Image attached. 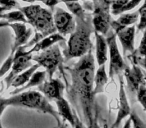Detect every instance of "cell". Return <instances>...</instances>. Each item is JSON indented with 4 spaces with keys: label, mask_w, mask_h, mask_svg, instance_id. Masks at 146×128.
<instances>
[{
    "label": "cell",
    "mask_w": 146,
    "mask_h": 128,
    "mask_svg": "<svg viewBox=\"0 0 146 128\" xmlns=\"http://www.w3.org/2000/svg\"><path fill=\"white\" fill-rule=\"evenodd\" d=\"M142 0H113L110 3V12L112 15H120L135 8Z\"/></svg>",
    "instance_id": "2e32d148"
},
{
    "label": "cell",
    "mask_w": 146,
    "mask_h": 128,
    "mask_svg": "<svg viewBox=\"0 0 146 128\" xmlns=\"http://www.w3.org/2000/svg\"><path fill=\"white\" fill-rule=\"evenodd\" d=\"M6 107H7V105L5 104L4 98L0 97V118H1V116H2L3 112H4V110Z\"/></svg>",
    "instance_id": "d6a6232c"
},
{
    "label": "cell",
    "mask_w": 146,
    "mask_h": 128,
    "mask_svg": "<svg viewBox=\"0 0 146 128\" xmlns=\"http://www.w3.org/2000/svg\"><path fill=\"white\" fill-rule=\"evenodd\" d=\"M53 21L56 31L62 36L70 35L75 29L74 16L62 8H56L53 14Z\"/></svg>",
    "instance_id": "30bf717a"
},
{
    "label": "cell",
    "mask_w": 146,
    "mask_h": 128,
    "mask_svg": "<svg viewBox=\"0 0 146 128\" xmlns=\"http://www.w3.org/2000/svg\"><path fill=\"white\" fill-rule=\"evenodd\" d=\"M0 19L8 21L9 23L21 22V23H25V24L28 23L26 17H25V15L23 14V12L20 9L15 11H10V12H7V13L5 12L2 13V14H0Z\"/></svg>",
    "instance_id": "7402d4cb"
},
{
    "label": "cell",
    "mask_w": 146,
    "mask_h": 128,
    "mask_svg": "<svg viewBox=\"0 0 146 128\" xmlns=\"http://www.w3.org/2000/svg\"><path fill=\"white\" fill-rule=\"evenodd\" d=\"M74 118H75V124L73 128H87V125L80 119V117L75 111H74Z\"/></svg>",
    "instance_id": "1f68e13d"
},
{
    "label": "cell",
    "mask_w": 146,
    "mask_h": 128,
    "mask_svg": "<svg viewBox=\"0 0 146 128\" xmlns=\"http://www.w3.org/2000/svg\"><path fill=\"white\" fill-rule=\"evenodd\" d=\"M46 75H47V73L45 70L44 71H37L36 70V71L32 74L30 79L28 80V82H27L25 85L21 86V87H19V88H15L10 94L13 95V94H17V93H19V92L25 91V90H29L32 87H38L39 85H41V84L45 81Z\"/></svg>",
    "instance_id": "ffe728a7"
},
{
    "label": "cell",
    "mask_w": 146,
    "mask_h": 128,
    "mask_svg": "<svg viewBox=\"0 0 146 128\" xmlns=\"http://www.w3.org/2000/svg\"><path fill=\"white\" fill-rule=\"evenodd\" d=\"M123 73L126 78L128 92L132 95H136L140 86L146 83L145 75L142 72L140 66L136 65V64H133L131 68L127 66Z\"/></svg>",
    "instance_id": "7c38bea8"
},
{
    "label": "cell",
    "mask_w": 146,
    "mask_h": 128,
    "mask_svg": "<svg viewBox=\"0 0 146 128\" xmlns=\"http://www.w3.org/2000/svg\"><path fill=\"white\" fill-rule=\"evenodd\" d=\"M65 85L58 78H51L45 80L41 85L38 86V91L41 92L49 101H56L63 97Z\"/></svg>",
    "instance_id": "4fadbf2b"
},
{
    "label": "cell",
    "mask_w": 146,
    "mask_h": 128,
    "mask_svg": "<svg viewBox=\"0 0 146 128\" xmlns=\"http://www.w3.org/2000/svg\"><path fill=\"white\" fill-rule=\"evenodd\" d=\"M0 128H3V126H2V124H1V120H0Z\"/></svg>",
    "instance_id": "74e56055"
},
{
    "label": "cell",
    "mask_w": 146,
    "mask_h": 128,
    "mask_svg": "<svg viewBox=\"0 0 146 128\" xmlns=\"http://www.w3.org/2000/svg\"><path fill=\"white\" fill-rule=\"evenodd\" d=\"M32 56H33L32 53L29 50L28 51L25 50L24 46L19 47L15 51L14 56H13V62H12V66H11V69L9 71V74L7 75V77L4 80L7 89L11 86L12 81L18 74H20L21 72H23L24 70H26L27 68H29L32 65L31 64Z\"/></svg>",
    "instance_id": "ba28073f"
},
{
    "label": "cell",
    "mask_w": 146,
    "mask_h": 128,
    "mask_svg": "<svg viewBox=\"0 0 146 128\" xmlns=\"http://www.w3.org/2000/svg\"><path fill=\"white\" fill-rule=\"evenodd\" d=\"M13 56H14V54H11L10 53L9 57L4 61L2 66L0 67V77H2L3 75H5V74L7 73V72L10 71L11 66H12V62H13Z\"/></svg>",
    "instance_id": "4316f807"
},
{
    "label": "cell",
    "mask_w": 146,
    "mask_h": 128,
    "mask_svg": "<svg viewBox=\"0 0 146 128\" xmlns=\"http://www.w3.org/2000/svg\"><path fill=\"white\" fill-rule=\"evenodd\" d=\"M139 18V13L138 11L136 12H130V13H122L120 14V16L118 17V19H116L115 22L117 24L121 25V26H131V25L135 24L138 21Z\"/></svg>",
    "instance_id": "603a6c76"
},
{
    "label": "cell",
    "mask_w": 146,
    "mask_h": 128,
    "mask_svg": "<svg viewBox=\"0 0 146 128\" xmlns=\"http://www.w3.org/2000/svg\"><path fill=\"white\" fill-rule=\"evenodd\" d=\"M8 27L12 28L13 32H14V43L11 48V54H14V52L19 47L27 44L31 34H32V29L28 28L25 23L21 22L9 23Z\"/></svg>",
    "instance_id": "5bb4252c"
},
{
    "label": "cell",
    "mask_w": 146,
    "mask_h": 128,
    "mask_svg": "<svg viewBox=\"0 0 146 128\" xmlns=\"http://www.w3.org/2000/svg\"><path fill=\"white\" fill-rule=\"evenodd\" d=\"M108 75L106 73L105 64L100 65L98 69L94 73V86H93V93L94 95H98L100 93H103L105 85L108 82Z\"/></svg>",
    "instance_id": "d6986e66"
},
{
    "label": "cell",
    "mask_w": 146,
    "mask_h": 128,
    "mask_svg": "<svg viewBox=\"0 0 146 128\" xmlns=\"http://www.w3.org/2000/svg\"><path fill=\"white\" fill-rule=\"evenodd\" d=\"M57 106V112H58L59 116L63 118V120L67 121L72 127H74L75 124V118H74V111L71 109L70 104L64 98V96L55 101Z\"/></svg>",
    "instance_id": "e0dca14e"
},
{
    "label": "cell",
    "mask_w": 146,
    "mask_h": 128,
    "mask_svg": "<svg viewBox=\"0 0 146 128\" xmlns=\"http://www.w3.org/2000/svg\"><path fill=\"white\" fill-rule=\"evenodd\" d=\"M98 117L97 118H95V119L93 120V121H92V123L90 124V125H88L87 126V128H102L101 126L99 125V124H98Z\"/></svg>",
    "instance_id": "836d02e7"
},
{
    "label": "cell",
    "mask_w": 146,
    "mask_h": 128,
    "mask_svg": "<svg viewBox=\"0 0 146 128\" xmlns=\"http://www.w3.org/2000/svg\"><path fill=\"white\" fill-rule=\"evenodd\" d=\"M71 76V83L67 89L69 100L78 112L80 119L86 125H90L98 117L95 95L93 93L95 58L91 52L80 57L72 67L67 68Z\"/></svg>",
    "instance_id": "6da1fadb"
},
{
    "label": "cell",
    "mask_w": 146,
    "mask_h": 128,
    "mask_svg": "<svg viewBox=\"0 0 146 128\" xmlns=\"http://www.w3.org/2000/svg\"><path fill=\"white\" fill-rule=\"evenodd\" d=\"M64 40H65L64 36L59 34L58 32H55V33H53V34H50L46 37H43V38L41 39V40H39L36 44L33 45L32 48H31L29 51H30L31 53L43 51V50H45V49L51 47L52 45L56 44L57 42H60V41L63 42Z\"/></svg>",
    "instance_id": "ac0fdd59"
},
{
    "label": "cell",
    "mask_w": 146,
    "mask_h": 128,
    "mask_svg": "<svg viewBox=\"0 0 146 128\" xmlns=\"http://www.w3.org/2000/svg\"><path fill=\"white\" fill-rule=\"evenodd\" d=\"M40 67L39 64H34V65H31L29 68H27L26 70H24L23 72H21L20 74L16 76L14 78V80L11 83V86L15 88H19L21 86L25 85V84L28 82V80L30 79V77L32 76V74L34 73L36 70H38V68Z\"/></svg>",
    "instance_id": "44dd1931"
},
{
    "label": "cell",
    "mask_w": 146,
    "mask_h": 128,
    "mask_svg": "<svg viewBox=\"0 0 146 128\" xmlns=\"http://www.w3.org/2000/svg\"><path fill=\"white\" fill-rule=\"evenodd\" d=\"M5 104L8 106H18V107H25L29 109L37 110L45 114L51 115L55 120L59 127H61L60 116L57 110L54 109L50 104V101L43 95L41 92L35 90H25L19 92L17 94H13L11 97L4 98Z\"/></svg>",
    "instance_id": "3957f363"
},
{
    "label": "cell",
    "mask_w": 146,
    "mask_h": 128,
    "mask_svg": "<svg viewBox=\"0 0 146 128\" xmlns=\"http://www.w3.org/2000/svg\"><path fill=\"white\" fill-rule=\"evenodd\" d=\"M122 128H131V119H130V118H128V119L126 120V122L124 123Z\"/></svg>",
    "instance_id": "e575fe53"
},
{
    "label": "cell",
    "mask_w": 146,
    "mask_h": 128,
    "mask_svg": "<svg viewBox=\"0 0 146 128\" xmlns=\"http://www.w3.org/2000/svg\"><path fill=\"white\" fill-rule=\"evenodd\" d=\"M106 41L108 45V51H109V71H108V77L113 78L115 75L122 74L127 64L124 61L123 57L120 54L119 48H118L117 41H116V35L113 30H109L106 35Z\"/></svg>",
    "instance_id": "52a82bcc"
},
{
    "label": "cell",
    "mask_w": 146,
    "mask_h": 128,
    "mask_svg": "<svg viewBox=\"0 0 146 128\" xmlns=\"http://www.w3.org/2000/svg\"><path fill=\"white\" fill-rule=\"evenodd\" d=\"M110 0H93L92 8V25L94 32L106 36L111 29Z\"/></svg>",
    "instance_id": "8992f818"
},
{
    "label": "cell",
    "mask_w": 146,
    "mask_h": 128,
    "mask_svg": "<svg viewBox=\"0 0 146 128\" xmlns=\"http://www.w3.org/2000/svg\"><path fill=\"white\" fill-rule=\"evenodd\" d=\"M94 32L92 17L87 13L75 16V29L70 34L66 48L63 51L65 61L72 58H80L93 50L91 34Z\"/></svg>",
    "instance_id": "7a4b0ae2"
},
{
    "label": "cell",
    "mask_w": 146,
    "mask_h": 128,
    "mask_svg": "<svg viewBox=\"0 0 146 128\" xmlns=\"http://www.w3.org/2000/svg\"><path fill=\"white\" fill-rule=\"evenodd\" d=\"M5 11H7L6 9H5V8H3V7H1V6H0V14H2V13H4Z\"/></svg>",
    "instance_id": "8d00e7d4"
},
{
    "label": "cell",
    "mask_w": 146,
    "mask_h": 128,
    "mask_svg": "<svg viewBox=\"0 0 146 128\" xmlns=\"http://www.w3.org/2000/svg\"><path fill=\"white\" fill-rule=\"evenodd\" d=\"M127 57L133 64L141 66V67H143L144 69L146 70V58H144V57H139V56H134V55H132V54L128 55Z\"/></svg>",
    "instance_id": "f546056e"
},
{
    "label": "cell",
    "mask_w": 146,
    "mask_h": 128,
    "mask_svg": "<svg viewBox=\"0 0 146 128\" xmlns=\"http://www.w3.org/2000/svg\"><path fill=\"white\" fill-rule=\"evenodd\" d=\"M119 91H118V112L116 119L114 121L113 125L111 128H118L121 124V122L125 119L126 117L130 115L131 113V108H130L129 102H128L127 93H126V89L124 87V82L123 78H122V74H119Z\"/></svg>",
    "instance_id": "8fae6325"
},
{
    "label": "cell",
    "mask_w": 146,
    "mask_h": 128,
    "mask_svg": "<svg viewBox=\"0 0 146 128\" xmlns=\"http://www.w3.org/2000/svg\"><path fill=\"white\" fill-rule=\"evenodd\" d=\"M25 15L27 22L31 24L41 37H46L56 32L53 14L50 10L43 8L38 4H31L29 6L19 7Z\"/></svg>",
    "instance_id": "277c9868"
},
{
    "label": "cell",
    "mask_w": 146,
    "mask_h": 128,
    "mask_svg": "<svg viewBox=\"0 0 146 128\" xmlns=\"http://www.w3.org/2000/svg\"><path fill=\"white\" fill-rule=\"evenodd\" d=\"M138 13H139V23L137 25V29L139 31H143L146 29V6L142 5L139 9H138Z\"/></svg>",
    "instance_id": "484cf974"
},
{
    "label": "cell",
    "mask_w": 146,
    "mask_h": 128,
    "mask_svg": "<svg viewBox=\"0 0 146 128\" xmlns=\"http://www.w3.org/2000/svg\"><path fill=\"white\" fill-rule=\"evenodd\" d=\"M129 118L131 119V124L133 128H146V125L144 124V122L140 119V117L135 113V112H132L130 113Z\"/></svg>",
    "instance_id": "83f0119b"
},
{
    "label": "cell",
    "mask_w": 146,
    "mask_h": 128,
    "mask_svg": "<svg viewBox=\"0 0 146 128\" xmlns=\"http://www.w3.org/2000/svg\"><path fill=\"white\" fill-rule=\"evenodd\" d=\"M57 128H64V126H61V127H59V126H58Z\"/></svg>",
    "instance_id": "f35d334b"
},
{
    "label": "cell",
    "mask_w": 146,
    "mask_h": 128,
    "mask_svg": "<svg viewBox=\"0 0 146 128\" xmlns=\"http://www.w3.org/2000/svg\"><path fill=\"white\" fill-rule=\"evenodd\" d=\"M95 35V59L98 66L103 65L107 61L108 45L104 35L94 32Z\"/></svg>",
    "instance_id": "9a60e30c"
},
{
    "label": "cell",
    "mask_w": 146,
    "mask_h": 128,
    "mask_svg": "<svg viewBox=\"0 0 146 128\" xmlns=\"http://www.w3.org/2000/svg\"><path fill=\"white\" fill-rule=\"evenodd\" d=\"M111 28L114 31L116 37L120 41L122 47H123L124 54H127V52L132 53L135 50L134 47V39H135V26H121L117 24L115 20L111 21Z\"/></svg>",
    "instance_id": "9c48e42d"
},
{
    "label": "cell",
    "mask_w": 146,
    "mask_h": 128,
    "mask_svg": "<svg viewBox=\"0 0 146 128\" xmlns=\"http://www.w3.org/2000/svg\"><path fill=\"white\" fill-rule=\"evenodd\" d=\"M130 54L134 55V56H139L146 58V29L143 30V36H142L141 42H140L139 46L136 50H134Z\"/></svg>",
    "instance_id": "cb8c5ba5"
},
{
    "label": "cell",
    "mask_w": 146,
    "mask_h": 128,
    "mask_svg": "<svg viewBox=\"0 0 146 128\" xmlns=\"http://www.w3.org/2000/svg\"><path fill=\"white\" fill-rule=\"evenodd\" d=\"M136 97H137L138 102L143 107L144 111L146 112V83L142 84L139 87L137 93H136Z\"/></svg>",
    "instance_id": "d4e9b609"
},
{
    "label": "cell",
    "mask_w": 146,
    "mask_h": 128,
    "mask_svg": "<svg viewBox=\"0 0 146 128\" xmlns=\"http://www.w3.org/2000/svg\"><path fill=\"white\" fill-rule=\"evenodd\" d=\"M32 60L39 64L40 67L44 68L48 75V79L53 78L57 69H60L61 72H63L62 64L64 62V57L61 53L60 46L56 44L32 56Z\"/></svg>",
    "instance_id": "5b68a950"
},
{
    "label": "cell",
    "mask_w": 146,
    "mask_h": 128,
    "mask_svg": "<svg viewBox=\"0 0 146 128\" xmlns=\"http://www.w3.org/2000/svg\"><path fill=\"white\" fill-rule=\"evenodd\" d=\"M0 6L8 11L11 10L12 8H15V7L19 8L20 5H19V3L17 2L16 0H0Z\"/></svg>",
    "instance_id": "f1b7e54d"
},
{
    "label": "cell",
    "mask_w": 146,
    "mask_h": 128,
    "mask_svg": "<svg viewBox=\"0 0 146 128\" xmlns=\"http://www.w3.org/2000/svg\"><path fill=\"white\" fill-rule=\"evenodd\" d=\"M22 1H24V2H29V3H33V2H36V1H39V2L44 3L45 5H47V6L50 7V8H53V7H55L57 4H58L60 0H22Z\"/></svg>",
    "instance_id": "4dcf8cb0"
},
{
    "label": "cell",
    "mask_w": 146,
    "mask_h": 128,
    "mask_svg": "<svg viewBox=\"0 0 146 128\" xmlns=\"http://www.w3.org/2000/svg\"><path fill=\"white\" fill-rule=\"evenodd\" d=\"M9 26V22L6 20H1L0 21V28H2V27H8Z\"/></svg>",
    "instance_id": "d590c367"
}]
</instances>
